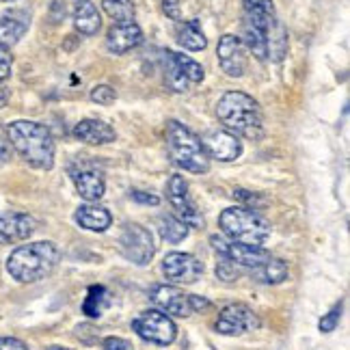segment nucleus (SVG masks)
<instances>
[{
  "instance_id": "f257e3e1",
  "label": "nucleus",
  "mask_w": 350,
  "mask_h": 350,
  "mask_svg": "<svg viewBox=\"0 0 350 350\" xmlns=\"http://www.w3.org/2000/svg\"><path fill=\"white\" fill-rule=\"evenodd\" d=\"M245 3V42L260 61L281 59L286 52V33L277 22L273 0H242Z\"/></svg>"
},
{
  "instance_id": "f03ea898",
  "label": "nucleus",
  "mask_w": 350,
  "mask_h": 350,
  "mask_svg": "<svg viewBox=\"0 0 350 350\" xmlns=\"http://www.w3.org/2000/svg\"><path fill=\"white\" fill-rule=\"evenodd\" d=\"M9 141L16 152L35 169H52L55 165V141L46 126L35 121H13L7 128Z\"/></svg>"
},
{
  "instance_id": "7ed1b4c3",
  "label": "nucleus",
  "mask_w": 350,
  "mask_h": 350,
  "mask_svg": "<svg viewBox=\"0 0 350 350\" xmlns=\"http://www.w3.org/2000/svg\"><path fill=\"white\" fill-rule=\"evenodd\" d=\"M59 260L61 253L52 242H33L18 247L9 255L7 271L20 284H35L55 271Z\"/></svg>"
},
{
  "instance_id": "20e7f679",
  "label": "nucleus",
  "mask_w": 350,
  "mask_h": 350,
  "mask_svg": "<svg viewBox=\"0 0 350 350\" xmlns=\"http://www.w3.org/2000/svg\"><path fill=\"white\" fill-rule=\"evenodd\" d=\"M217 115L221 124L245 139L262 137V109L251 96L242 91H230L219 100Z\"/></svg>"
},
{
  "instance_id": "39448f33",
  "label": "nucleus",
  "mask_w": 350,
  "mask_h": 350,
  "mask_svg": "<svg viewBox=\"0 0 350 350\" xmlns=\"http://www.w3.org/2000/svg\"><path fill=\"white\" fill-rule=\"evenodd\" d=\"M167 147L171 160L184 171L206 173L210 169V158L201 145V139L175 119L167 124Z\"/></svg>"
},
{
  "instance_id": "423d86ee",
  "label": "nucleus",
  "mask_w": 350,
  "mask_h": 350,
  "mask_svg": "<svg viewBox=\"0 0 350 350\" xmlns=\"http://www.w3.org/2000/svg\"><path fill=\"white\" fill-rule=\"evenodd\" d=\"M219 225L223 234L230 236L234 242H242V245H251V247H262L268 240V236H271L268 221L260 217L255 210L245 206L223 210V214L219 217Z\"/></svg>"
},
{
  "instance_id": "0eeeda50",
  "label": "nucleus",
  "mask_w": 350,
  "mask_h": 350,
  "mask_svg": "<svg viewBox=\"0 0 350 350\" xmlns=\"http://www.w3.org/2000/svg\"><path fill=\"white\" fill-rule=\"evenodd\" d=\"M150 299L158 305L165 314H173L180 318H188L197 312H204L210 307V301L204 296L186 294L173 286H154L150 292Z\"/></svg>"
},
{
  "instance_id": "6e6552de",
  "label": "nucleus",
  "mask_w": 350,
  "mask_h": 350,
  "mask_svg": "<svg viewBox=\"0 0 350 350\" xmlns=\"http://www.w3.org/2000/svg\"><path fill=\"white\" fill-rule=\"evenodd\" d=\"M132 329L137 331V335L143 338L145 342H152L158 346L173 344L175 335H178V329H175L173 320L163 312H156V309L139 314L132 320Z\"/></svg>"
},
{
  "instance_id": "1a4fd4ad",
  "label": "nucleus",
  "mask_w": 350,
  "mask_h": 350,
  "mask_svg": "<svg viewBox=\"0 0 350 350\" xmlns=\"http://www.w3.org/2000/svg\"><path fill=\"white\" fill-rule=\"evenodd\" d=\"M119 247H121V253H124L130 262L139 266L150 264L156 253L152 234L141 225H126L119 238Z\"/></svg>"
},
{
  "instance_id": "9d476101",
  "label": "nucleus",
  "mask_w": 350,
  "mask_h": 350,
  "mask_svg": "<svg viewBox=\"0 0 350 350\" xmlns=\"http://www.w3.org/2000/svg\"><path fill=\"white\" fill-rule=\"evenodd\" d=\"M167 199H169L171 208L178 212L180 221H184L188 227H201V225H204V217L199 214L191 193H188V184H186V180L182 178V175H173V178L169 180Z\"/></svg>"
},
{
  "instance_id": "9b49d317",
  "label": "nucleus",
  "mask_w": 350,
  "mask_h": 350,
  "mask_svg": "<svg viewBox=\"0 0 350 350\" xmlns=\"http://www.w3.org/2000/svg\"><path fill=\"white\" fill-rule=\"evenodd\" d=\"M258 327H260L258 314H255L249 305H242V303L227 305L217 320V331L221 335H242V333L255 331Z\"/></svg>"
},
{
  "instance_id": "f8f14e48",
  "label": "nucleus",
  "mask_w": 350,
  "mask_h": 350,
  "mask_svg": "<svg viewBox=\"0 0 350 350\" xmlns=\"http://www.w3.org/2000/svg\"><path fill=\"white\" fill-rule=\"evenodd\" d=\"M212 247L217 253H221L225 260H230L238 266H249V268H258L266 260H271V253L262 247H251V245H242V242H227L223 238H212Z\"/></svg>"
},
{
  "instance_id": "ddd939ff",
  "label": "nucleus",
  "mask_w": 350,
  "mask_h": 350,
  "mask_svg": "<svg viewBox=\"0 0 350 350\" xmlns=\"http://www.w3.org/2000/svg\"><path fill=\"white\" fill-rule=\"evenodd\" d=\"M163 273L173 284H195L204 273V266L191 253H169L163 260Z\"/></svg>"
},
{
  "instance_id": "4468645a",
  "label": "nucleus",
  "mask_w": 350,
  "mask_h": 350,
  "mask_svg": "<svg viewBox=\"0 0 350 350\" xmlns=\"http://www.w3.org/2000/svg\"><path fill=\"white\" fill-rule=\"evenodd\" d=\"M219 63L223 72L232 78H240L247 72V48L242 44V39L236 35H223L219 42Z\"/></svg>"
},
{
  "instance_id": "2eb2a0df",
  "label": "nucleus",
  "mask_w": 350,
  "mask_h": 350,
  "mask_svg": "<svg viewBox=\"0 0 350 350\" xmlns=\"http://www.w3.org/2000/svg\"><path fill=\"white\" fill-rule=\"evenodd\" d=\"M201 145H204V150L210 158H217L221 163H230V160H236L242 154V143L238 141V137L225 130L208 132L201 139Z\"/></svg>"
},
{
  "instance_id": "dca6fc26",
  "label": "nucleus",
  "mask_w": 350,
  "mask_h": 350,
  "mask_svg": "<svg viewBox=\"0 0 350 350\" xmlns=\"http://www.w3.org/2000/svg\"><path fill=\"white\" fill-rule=\"evenodd\" d=\"M143 42V31L137 22H119L106 35V46L113 55H126Z\"/></svg>"
},
{
  "instance_id": "f3484780",
  "label": "nucleus",
  "mask_w": 350,
  "mask_h": 350,
  "mask_svg": "<svg viewBox=\"0 0 350 350\" xmlns=\"http://www.w3.org/2000/svg\"><path fill=\"white\" fill-rule=\"evenodd\" d=\"M35 232V219L29 214H7L0 217V245H11V242L26 240Z\"/></svg>"
},
{
  "instance_id": "a211bd4d",
  "label": "nucleus",
  "mask_w": 350,
  "mask_h": 350,
  "mask_svg": "<svg viewBox=\"0 0 350 350\" xmlns=\"http://www.w3.org/2000/svg\"><path fill=\"white\" fill-rule=\"evenodd\" d=\"M74 137L89 145H104L115 141V130L100 119H83L74 128Z\"/></svg>"
},
{
  "instance_id": "6ab92c4d",
  "label": "nucleus",
  "mask_w": 350,
  "mask_h": 350,
  "mask_svg": "<svg viewBox=\"0 0 350 350\" xmlns=\"http://www.w3.org/2000/svg\"><path fill=\"white\" fill-rule=\"evenodd\" d=\"M74 184H76V191L78 195L87 199V201H98L104 197L106 191V184L104 178L93 169H83V171H76L74 173Z\"/></svg>"
},
{
  "instance_id": "aec40b11",
  "label": "nucleus",
  "mask_w": 350,
  "mask_h": 350,
  "mask_svg": "<svg viewBox=\"0 0 350 350\" xmlns=\"http://www.w3.org/2000/svg\"><path fill=\"white\" fill-rule=\"evenodd\" d=\"M111 214L106 208L102 206H80L78 212H76V223L80 227H85V230L89 232H104V230H109L111 227Z\"/></svg>"
},
{
  "instance_id": "412c9836",
  "label": "nucleus",
  "mask_w": 350,
  "mask_h": 350,
  "mask_svg": "<svg viewBox=\"0 0 350 350\" xmlns=\"http://www.w3.org/2000/svg\"><path fill=\"white\" fill-rule=\"evenodd\" d=\"M74 26L78 33H83L87 37L96 35L102 26V18H100L96 5L89 3V0H80L74 11Z\"/></svg>"
},
{
  "instance_id": "4be33fe9",
  "label": "nucleus",
  "mask_w": 350,
  "mask_h": 350,
  "mask_svg": "<svg viewBox=\"0 0 350 350\" xmlns=\"http://www.w3.org/2000/svg\"><path fill=\"white\" fill-rule=\"evenodd\" d=\"M251 277L260 284H268V286H277V284H284L288 279V264L284 260H266L262 266L253 268Z\"/></svg>"
},
{
  "instance_id": "5701e85b",
  "label": "nucleus",
  "mask_w": 350,
  "mask_h": 350,
  "mask_svg": "<svg viewBox=\"0 0 350 350\" xmlns=\"http://www.w3.org/2000/svg\"><path fill=\"white\" fill-rule=\"evenodd\" d=\"M26 20H18V13H7L0 18V46H13L20 42V37L26 33Z\"/></svg>"
},
{
  "instance_id": "b1692460",
  "label": "nucleus",
  "mask_w": 350,
  "mask_h": 350,
  "mask_svg": "<svg viewBox=\"0 0 350 350\" xmlns=\"http://www.w3.org/2000/svg\"><path fill=\"white\" fill-rule=\"evenodd\" d=\"M178 42H180L182 48L193 50V52H199V50H204L208 46V39H206L204 33H201L197 20L180 24V29H178Z\"/></svg>"
},
{
  "instance_id": "393cba45",
  "label": "nucleus",
  "mask_w": 350,
  "mask_h": 350,
  "mask_svg": "<svg viewBox=\"0 0 350 350\" xmlns=\"http://www.w3.org/2000/svg\"><path fill=\"white\" fill-rule=\"evenodd\" d=\"M109 305H111V294L106 292V288L91 286L87 299H85V305H83V312L89 318H100L104 314V309L109 307Z\"/></svg>"
},
{
  "instance_id": "a878e982",
  "label": "nucleus",
  "mask_w": 350,
  "mask_h": 350,
  "mask_svg": "<svg viewBox=\"0 0 350 350\" xmlns=\"http://www.w3.org/2000/svg\"><path fill=\"white\" fill-rule=\"evenodd\" d=\"M158 230H160V236H163L167 242H171V245H178V242H182L188 236V225L180 219H175V217L160 219Z\"/></svg>"
},
{
  "instance_id": "bb28decb",
  "label": "nucleus",
  "mask_w": 350,
  "mask_h": 350,
  "mask_svg": "<svg viewBox=\"0 0 350 350\" xmlns=\"http://www.w3.org/2000/svg\"><path fill=\"white\" fill-rule=\"evenodd\" d=\"M163 61H165V80L167 85L173 89V91H186L188 87V80L186 76L182 74V70L178 67V63H175V57L173 52H163Z\"/></svg>"
},
{
  "instance_id": "cd10ccee",
  "label": "nucleus",
  "mask_w": 350,
  "mask_h": 350,
  "mask_svg": "<svg viewBox=\"0 0 350 350\" xmlns=\"http://www.w3.org/2000/svg\"><path fill=\"white\" fill-rule=\"evenodd\" d=\"M102 7L117 24L119 22H132V18H134L132 0H104Z\"/></svg>"
},
{
  "instance_id": "c85d7f7f",
  "label": "nucleus",
  "mask_w": 350,
  "mask_h": 350,
  "mask_svg": "<svg viewBox=\"0 0 350 350\" xmlns=\"http://www.w3.org/2000/svg\"><path fill=\"white\" fill-rule=\"evenodd\" d=\"M173 57H175V63H178V67L186 76L188 83H201V80H204V76H206L204 67H201L197 61H193L191 57H186V55H175V52H173Z\"/></svg>"
},
{
  "instance_id": "c756f323",
  "label": "nucleus",
  "mask_w": 350,
  "mask_h": 350,
  "mask_svg": "<svg viewBox=\"0 0 350 350\" xmlns=\"http://www.w3.org/2000/svg\"><path fill=\"white\" fill-rule=\"evenodd\" d=\"M115 98H117V93L109 85H98V87H93V91H91V100L96 102V104H102V106L113 104Z\"/></svg>"
},
{
  "instance_id": "7c9ffc66",
  "label": "nucleus",
  "mask_w": 350,
  "mask_h": 350,
  "mask_svg": "<svg viewBox=\"0 0 350 350\" xmlns=\"http://www.w3.org/2000/svg\"><path fill=\"white\" fill-rule=\"evenodd\" d=\"M340 316H342V303H338L335 305L331 312L320 320V331L322 333H331V331H335V327H338V322H340Z\"/></svg>"
},
{
  "instance_id": "2f4dec72",
  "label": "nucleus",
  "mask_w": 350,
  "mask_h": 350,
  "mask_svg": "<svg viewBox=\"0 0 350 350\" xmlns=\"http://www.w3.org/2000/svg\"><path fill=\"white\" fill-rule=\"evenodd\" d=\"M217 275H219V279H223V281H236V279L240 277V268H238L234 262H230V260H223V262L217 266Z\"/></svg>"
},
{
  "instance_id": "473e14b6",
  "label": "nucleus",
  "mask_w": 350,
  "mask_h": 350,
  "mask_svg": "<svg viewBox=\"0 0 350 350\" xmlns=\"http://www.w3.org/2000/svg\"><path fill=\"white\" fill-rule=\"evenodd\" d=\"M11 74V55L5 46H0V80H5Z\"/></svg>"
},
{
  "instance_id": "72a5a7b5",
  "label": "nucleus",
  "mask_w": 350,
  "mask_h": 350,
  "mask_svg": "<svg viewBox=\"0 0 350 350\" xmlns=\"http://www.w3.org/2000/svg\"><path fill=\"white\" fill-rule=\"evenodd\" d=\"M104 350H134L130 342L121 338H106L104 340Z\"/></svg>"
},
{
  "instance_id": "f704fd0d",
  "label": "nucleus",
  "mask_w": 350,
  "mask_h": 350,
  "mask_svg": "<svg viewBox=\"0 0 350 350\" xmlns=\"http://www.w3.org/2000/svg\"><path fill=\"white\" fill-rule=\"evenodd\" d=\"M163 9L171 20H180L182 13H180V0H163Z\"/></svg>"
},
{
  "instance_id": "c9c22d12",
  "label": "nucleus",
  "mask_w": 350,
  "mask_h": 350,
  "mask_svg": "<svg viewBox=\"0 0 350 350\" xmlns=\"http://www.w3.org/2000/svg\"><path fill=\"white\" fill-rule=\"evenodd\" d=\"M0 350H29V346L16 338H0Z\"/></svg>"
},
{
  "instance_id": "e433bc0d",
  "label": "nucleus",
  "mask_w": 350,
  "mask_h": 350,
  "mask_svg": "<svg viewBox=\"0 0 350 350\" xmlns=\"http://www.w3.org/2000/svg\"><path fill=\"white\" fill-rule=\"evenodd\" d=\"M132 199H134V201H141V204H152V206L158 204V197H156V195H145V193H141V191H134V193H132Z\"/></svg>"
},
{
  "instance_id": "4c0bfd02",
  "label": "nucleus",
  "mask_w": 350,
  "mask_h": 350,
  "mask_svg": "<svg viewBox=\"0 0 350 350\" xmlns=\"http://www.w3.org/2000/svg\"><path fill=\"white\" fill-rule=\"evenodd\" d=\"M9 102V91L5 89V87H0V109Z\"/></svg>"
},
{
  "instance_id": "58836bf2",
  "label": "nucleus",
  "mask_w": 350,
  "mask_h": 350,
  "mask_svg": "<svg viewBox=\"0 0 350 350\" xmlns=\"http://www.w3.org/2000/svg\"><path fill=\"white\" fill-rule=\"evenodd\" d=\"M48 350H72V348H65V346H50Z\"/></svg>"
},
{
  "instance_id": "ea45409f",
  "label": "nucleus",
  "mask_w": 350,
  "mask_h": 350,
  "mask_svg": "<svg viewBox=\"0 0 350 350\" xmlns=\"http://www.w3.org/2000/svg\"><path fill=\"white\" fill-rule=\"evenodd\" d=\"M5 156V147H3V143H0V158Z\"/></svg>"
}]
</instances>
